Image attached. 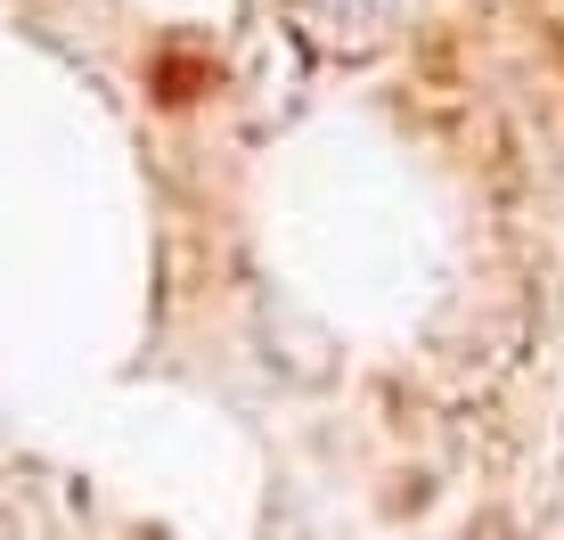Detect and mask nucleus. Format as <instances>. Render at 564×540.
Here are the masks:
<instances>
[{"mask_svg":"<svg viewBox=\"0 0 564 540\" xmlns=\"http://www.w3.org/2000/svg\"><path fill=\"white\" fill-rule=\"evenodd\" d=\"M279 17L303 33V50H327V57H368L384 42V0H279Z\"/></svg>","mask_w":564,"mask_h":540,"instance_id":"obj_1","label":"nucleus"}]
</instances>
